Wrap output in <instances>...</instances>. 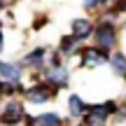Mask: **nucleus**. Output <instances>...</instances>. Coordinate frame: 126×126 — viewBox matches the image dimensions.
<instances>
[{"label":"nucleus","mask_w":126,"mask_h":126,"mask_svg":"<svg viewBox=\"0 0 126 126\" xmlns=\"http://www.w3.org/2000/svg\"><path fill=\"white\" fill-rule=\"evenodd\" d=\"M45 79L49 82L54 89H59V86H63L68 82V68L61 63L59 56H51V65H49V70L45 72Z\"/></svg>","instance_id":"obj_2"},{"label":"nucleus","mask_w":126,"mask_h":126,"mask_svg":"<svg viewBox=\"0 0 126 126\" xmlns=\"http://www.w3.org/2000/svg\"><path fill=\"white\" fill-rule=\"evenodd\" d=\"M108 110H105V105H91V108H86L84 112V119H86V126H105L108 124Z\"/></svg>","instance_id":"obj_6"},{"label":"nucleus","mask_w":126,"mask_h":126,"mask_svg":"<svg viewBox=\"0 0 126 126\" xmlns=\"http://www.w3.org/2000/svg\"><path fill=\"white\" fill-rule=\"evenodd\" d=\"M79 126H82V124H79ZM84 126H86V124H84Z\"/></svg>","instance_id":"obj_17"},{"label":"nucleus","mask_w":126,"mask_h":126,"mask_svg":"<svg viewBox=\"0 0 126 126\" xmlns=\"http://www.w3.org/2000/svg\"><path fill=\"white\" fill-rule=\"evenodd\" d=\"M70 28H72V35H75L79 42L86 40V37H91V33H94V23H91V19H84V16L72 19Z\"/></svg>","instance_id":"obj_7"},{"label":"nucleus","mask_w":126,"mask_h":126,"mask_svg":"<svg viewBox=\"0 0 126 126\" xmlns=\"http://www.w3.org/2000/svg\"><path fill=\"white\" fill-rule=\"evenodd\" d=\"M94 42H96V47H100V49H112L114 47V42H117V31H114V26L112 23H108V21H103L100 26H94Z\"/></svg>","instance_id":"obj_1"},{"label":"nucleus","mask_w":126,"mask_h":126,"mask_svg":"<svg viewBox=\"0 0 126 126\" xmlns=\"http://www.w3.org/2000/svg\"><path fill=\"white\" fill-rule=\"evenodd\" d=\"M110 51L108 49H100V47H89V49L82 51V65L84 68H98L103 63H108Z\"/></svg>","instance_id":"obj_5"},{"label":"nucleus","mask_w":126,"mask_h":126,"mask_svg":"<svg viewBox=\"0 0 126 126\" xmlns=\"http://www.w3.org/2000/svg\"><path fill=\"white\" fill-rule=\"evenodd\" d=\"M33 126H63V119L56 112H42L33 117Z\"/></svg>","instance_id":"obj_11"},{"label":"nucleus","mask_w":126,"mask_h":126,"mask_svg":"<svg viewBox=\"0 0 126 126\" xmlns=\"http://www.w3.org/2000/svg\"><path fill=\"white\" fill-rule=\"evenodd\" d=\"M23 94H26L28 103H47L51 96H56V89L49 82H42V84H35V86H31V89H26Z\"/></svg>","instance_id":"obj_4"},{"label":"nucleus","mask_w":126,"mask_h":126,"mask_svg":"<svg viewBox=\"0 0 126 126\" xmlns=\"http://www.w3.org/2000/svg\"><path fill=\"white\" fill-rule=\"evenodd\" d=\"M45 56H47V49L45 47H37V49L28 51V54L23 56V65H31V68H37V70H40L42 63H45Z\"/></svg>","instance_id":"obj_9"},{"label":"nucleus","mask_w":126,"mask_h":126,"mask_svg":"<svg viewBox=\"0 0 126 126\" xmlns=\"http://www.w3.org/2000/svg\"><path fill=\"white\" fill-rule=\"evenodd\" d=\"M68 112H70V117H75V119H79V117H84V112H86V105H84V100H82V96H77V94H70V98H68Z\"/></svg>","instance_id":"obj_10"},{"label":"nucleus","mask_w":126,"mask_h":126,"mask_svg":"<svg viewBox=\"0 0 126 126\" xmlns=\"http://www.w3.org/2000/svg\"><path fill=\"white\" fill-rule=\"evenodd\" d=\"M47 23V16H42V19H37V21H33V28H42Z\"/></svg>","instance_id":"obj_14"},{"label":"nucleus","mask_w":126,"mask_h":126,"mask_svg":"<svg viewBox=\"0 0 126 126\" xmlns=\"http://www.w3.org/2000/svg\"><path fill=\"white\" fill-rule=\"evenodd\" d=\"M23 77L21 65L19 63H7V61H0V79H7V82H19Z\"/></svg>","instance_id":"obj_8"},{"label":"nucleus","mask_w":126,"mask_h":126,"mask_svg":"<svg viewBox=\"0 0 126 126\" xmlns=\"http://www.w3.org/2000/svg\"><path fill=\"white\" fill-rule=\"evenodd\" d=\"M108 63H110V68H112L117 75H124V77H126V54L114 51V54L108 56Z\"/></svg>","instance_id":"obj_12"},{"label":"nucleus","mask_w":126,"mask_h":126,"mask_svg":"<svg viewBox=\"0 0 126 126\" xmlns=\"http://www.w3.org/2000/svg\"><path fill=\"white\" fill-rule=\"evenodd\" d=\"M77 45H79V40H77L75 35H65V37L59 42V54H63V56H72V51L77 49Z\"/></svg>","instance_id":"obj_13"},{"label":"nucleus","mask_w":126,"mask_h":126,"mask_svg":"<svg viewBox=\"0 0 126 126\" xmlns=\"http://www.w3.org/2000/svg\"><path fill=\"white\" fill-rule=\"evenodd\" d=\"M23 117H26L23 103H19V100H9V103L5 105L2 114H0V124H5V126H16V124L23 122Z\"/></svg>","instance_id":"obj_3"},{"label":"nucleus","mask_w":126,"mask_h":126,"mask_svg":"<svg viewBox=\"0 0 126 126\" xmlns=\"http://www.w3.org/2000/svg\"><path fill=\"white\" fill-rule=\"evenodd\" d=\"M82 5L89 9V7H96V5H98V0H82Z\"/></svg>","instance_id":"obj_15"},{"label":"nucleus","mask_w":126,"mask_h":126,"mask_svg":"<svg viewBox=\"0 0 126 126\" xmlns=\"http://www.w3.org/2000/svg\"><path fill=\"white\" fill-rule=\"evenodd\" d=\"M0 51H2V33H0Z\"/></svg>","instance_id":"obj_16"}]
</instances>
